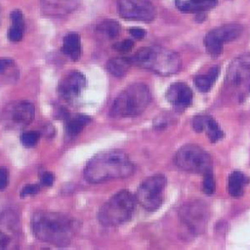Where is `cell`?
<instances>
[{"instance_id":"6da1fadb","label":"cell","mask_w":250,"mask_h":250,"mask_svg":"<svg viewBox=\"0 0 250 250\" xmlns=\"http://www.w3.org/2000/svg\"><path fill=\"white\" fill-rule=\"evenodd\" d=\"M80 228L79 222L68 214L54 211H38L31 219V229L39 240L63 246L68 244Z\"/></svg>"},{"instance_id":"7a4b0ae2","label":"cell","mask_w":250,"mask_h":250,"mask_svg":"<svg viewBox=\"0 0 250 250\" xmlns=\"http://www.w3.org/2000/svg\"><path fill=\"white\" fill-rule=\"evenodd\" d=\"M129 156L120 150H107L94 155L84 168V178L92 184L125 179L134 173Z\"/></svg>"},{"instance_id":"3957f363","label":"cell","mask_w":250,"mask_h":250,"mask_svg":"<svg viewBox=\"0 0 250 250\" xmlns=\"http://www.w3.org/2000/svg\"><path fill=\"white\" fill-rule=\"evenodd\" d=\"M130 59L132 63L162 76L178 72L182 65L177 53L160 46L145 47Z\"/></svg>"},{"instance_id":"277c9868","label":"cell","mask_w":250,"mask_h":250,"mask_svg":"<svg viewBox=\"0 0 250 250\" xmlns=\"http://www.w3.org/2000/svg\"><path fill=\"white\" fill-rule=\"evenodd\" d=\"M151 101L148 87L144 83L127 86L114 100L109 114L112 117H133L140 115Z\"/></svg>"},{"instance_id":"5b68a950","label":"cell","mask_w":250,"mask_h":250,"mask_svg":"<svg viewBox=\"0 0 250 250\" xmlns=\"http://www.w3.org/2000/svg\"><path fill=\"white\" fill-rule=\"evenodd\" d=\"M134 209V196L130 191L123 189L102 205L98 212V220L104 227H116L129 221Z\"/></svg>"},{"instance_id":"8992f818","label":"cell","mask_w":250,"mask_h":250,"mask_svg":"<svg viewBox=\"0 0 250 250\" xmlns=\"http://www.w3.org/2000/svg\"><path fill=\"white\" fill-rule=\"evenodd\" d=\"M225 87L238 101H243L250 94V53L240 55L230 62Z\"/></svg>"},{"instance_id":"52a82bcc","label":"cell","mask_w":250,"mask_h":250,"mask_svg":"<svg viewBox=\"0 0 250 250\" xmlns=\"http://www.w3.org/2000/svg\"><path fill=\"white\" fill-rule=\"evenodd\" d=\"M175 164L189 173L205 174L212 171L211 155L197 145L188 144L179 148L175 155Z\"/></svg>"},{"instance_id":"ba28073f","label":"cell","mask_w":250,"mask_h":250,"mask_svg":"<svg viewBox=\"0 0 250 250\" xmlns=\"http://www.w3.org/2000/svg\"><path fill=\"white\" fill-rule=\"evenodd\" d=\"M210 217V210L202 200H192L185 203L179 210L181 226L191 235L201 234Z\"/></svg>"},{"instance_id":"9c48e42d","label":"cell","mask_w":250,"mask_h":250,"mask_svg":"<svg viewBox=\"0 0 250 250\" xmlns=\"http://www.w3.org/2000/svg\"><path fill=\"white\" fill-rule=\"evenodd\" d=\"M166 185V177L162 174H155L146 178L137 190L138 202L147 211L157 210L163 202Z\"/></svg>"},{"instance_id":"30bf717a","label":"cell","mask_w":250,"mask_h":250,"mask_svg":"<svg viewBox=\"0 0 250 250\" xmlns=\"http://www.w3.org/2000/svg\"><path fill=\"white\" fill-rule=\"evenodd\" d=\"M241 33L242 27L237 23H226L210 30L204 39L207 53L212 57H219L225 43L235 40Z\"/></svg>"},{"instance_id":"8fae6325","label":"cell","mask_w":250,"mask_h":250,"mask_svg":"<svg viewBox=\"0 0 250 250\" xmlns=\"http://www.w3.org/2000/svg\"><path fill=\"white\" fill-rule=\"evenodd\" d=\"M119 15L129 21H150L156 16V10L150 0H118Z\"/></svg>"},{"instance_id":"7c38bea8","label":"cell","mask_w":250,"mask_h":250,"mask_svg":"<svg viewBox=\"0 0 250 250\" xmlns=\"http://www.w3.org/2000/svg\"><path fill=\"white\" fill-rule=\"evenodd\" d=\"M35 109L31 103L20 101L7 104L2 118L5 124L11 128H22L32 121Z\"/></svg>"},{"instance_id":"4fadbf2b","label":"cell","mask_w":250,"mask_h":250,"mask_svg":"<svg viewBox=\"0 0 250 250\" xmlns=\"http://www.w3.org/2000/svg\"><path fill=\"white\" fill-rule=\"evenodd\" d=\"M86 86L85 76L77 71L68 72L59 83L58 92L62 98L66 101H71L78 97Z\"/></svg>"},{"instance_id":"5bb4252c","label":"cell","mask_w":250,"mask_h":250,"mask_svg":"<svg viewBox=\"0 0 250 250\" xmlns=\"http://www.w3.org/2000/svg\"><path fill=\"white\" fill-rule=\"evenodd\" d=\"M192 97L191 89L183 82L173 83L166 91L167 101L180 109L189 106L192 102Z\"/></svg>"},{"instance_id":"9a60e30c","label":"cell","mask_w":250,"mask_h":250,"mask_svg":"<svg viewBox=\"0 0 250 250\" xmlns=\"http://www.w3.org/2000/svg\"><path fill=\"white\" fill-rule=\"evenodd\" d=\"M80 4V0H41V11L48 17L60 18L72 13Z\"/></svg>"},{"instance_id":"2e32d148","label":"cell","mask_w":250,"mask_h":250,"mask_svg":"<svg viewBox=\"0 0 250 250\" xmlns=\"http://www.w3.org/2000/svg\"><path fill=\"white\" fill-rule=\"evenodd\" d=\"M192 127L196 132L205 131L208 139L212 143L220 141L224 137V132L222 131L221 127L212 116H195L192 120Z\"/></svg>"},{"instance_id":"e0dca14e","label":"cell","mask_w":250,"mask_h":250,"mask_svg":"<svg viewBox=\"0 0 250 250\" xmlns=\"http://www.w3.org/2000/svg\"><path fill=\"white\" fill-rule=\"evenodd\" d=\"M17 218L13 214H3L0 217V249L8 248L18 235Z\"/></svg>"},{"instance_id":"ac0fdd59","label":"cell","mask_w":250,"mask_h":250,"mask_svg":"<svg viewBox=\"0 0 250 250\" xmlns=\"http://www.w3.org/2000/svg\"><path fill=\"white\" fill-rule=\"evenodd\" d=\"M176 7L186 13H199L212 9L217 0H175Z\"/></svg>"},{"instance_id":"d6986e66","label":"cell","mask_w":250,"mask_h":250,"mask_svg":"<svg viewBox=\"0 0 250 250\" xmlns=\"http://www.w3.org/2000/svg\"><path fill=\"white\" fill-rule=\"evenodd\" d=\"M249 183V178L240 171H233L228 179V190L233 197H239L243 194L245 186Z\"/></svg>"},{"instance_id":"ffe728a7","label":"cell","mask_w":250,"mask_h":250,"mask_svg":"<svg viewBox=\"0 0 250 250\" xmlns=\"http://www.w3.org/2000/svg\"><path fill=\"white\" fill-rule=\"evenodd\" d=\"M62 53L72 61H77L81 56V40L76 33H68L62 42Z\"/></svg>"},{"instance_id":"44dd1931","label":"cell","mask_w":250,"mask_h":250,"mask_svg":"<svg viewBox=\"0 0 250 250\" xmlns=\"http://www.w3.org/2000/svg\"><path fill=\"white\" fill-rule=\"evenodd\" d=\"M132 64L131 59L127 57H115L106 62L107 71L115 77H123Z\"/></svg>"},{"instance_id":"7402d4cb","label":"cell","mask_w":250,"mask_h":250,"mask_svg":"<svg viewBox=\"0 0 250 250\" xmlns=\"http://www.w3.org/2000/svg\"><path fill=\"white\" fill-rule=\"evenodd\" d=\"M218 74H219V67L213 66L209 69L207 73L195 76L193 79V84L200 92L206 93L212 88L213 84L215 83L218 77Z\"/></svg>"},{"instance_id":"603a6c76","label":"cell","mask_w":250,"mask_h":250,"mask_svg":"<svg viewBox=\"0 0 250 250\" xmlns=\"http://www.w3.org/2000/svg\"><path fill=\"white\" fill-rule=\"evenodd\" d=\"M121 27L118 21L114 20H105L100 22L97 26V31L103 37L107 39H114L120 33Z\"/></svg>"},{"instance_id":"cb8c5ba5","label":"cell","mask_w":250,"mask_h":250,"mask_svg":"<svg viewBox=\"0 0 250 250\" xmlns=\"http://www.w3.org/2000/svg\"><path fill=\"white\" fill-rule=\"evenodd\" d=\"M90 117L82 114H78L75 117L71 118L66 124V132L69 136H77L83 128L89 123Z\"/></svg>"},{"instance_id":"d4e9b609","label":"cell","mask_w":250,"mask_h":250,"mask_svg":"<svg viewBox=\"0 0 250 250\" xmlns=\"http://www.w3.org/2000/svg\"><path fill=\"white\" fill-rule=\"evenodd\" d=\"M12 25L8 30V38L12 42H18L22 39L24 31V21H11Z\"/></svg>"},{"instance_id":"484cf974","label":"cell","mask_w":250,"mask_h":250,"mask_svg":"<svg viewBox=\"0 0 250 250\" xmlns=\"http://www.w3.org/2000/svg\"><path fill=\"white\" fill-rule=\"evenodd\" d=\"M203 176V180L201 183V188L202 191L206 194H213L216 188V184H215V179H214V175L213 172H207L205 174L202 175Z\"/></svg>"},{"instance_id":"4316f807","label":"cell","mask_w":250,"mask_h":250,"mask_svg":"<svg viewBox=\"0 0 250 250\" xmlns=\"http://www.w3.org/2000/svg\"><path fill=\"white\" fill-rule=\"evenodd\" d=\"M40 139V133L38 131H27L22 133L21 140V143L26 146H35Z\"/></svg>"},{"instance_id":"83f0119b","label":"cell","mask_w":250,"mask_h":250,"mask_svg":"<svg viewBox=\"0 0 250 250\" xmlns=\"http://www.w3.org/2000/svg\"><path fill=\"white\" fill-rule=\"evenodd\" d=\"M133 47H134L133 40L128 39V38H126L122 41H118L113 45L114 50H116L118 53H122V54L130 52L133 49Z\"/></svg>"},{"instance_id":"f1b7e54d","label":"cell","mask_w":250,"mask_h":250,"mask_svg":"<svg viewBox=\"0 0 250 250\" xmlns=\"http://www.w3.org/2000/svg\"><path fill=\"white\" fill-rule=\"evenodd\" d=\"M39 190H40V187L38 185H27L21 189V195L22 197L27 195H35L39 192Z\"/></svg>"},{"instance_id":"f546056e","label":"cell","mask_w":250,"mask_h":250,"mask_svg":"<svg viewBox=\"0 0 250 250\" xmlns=\"http://www.w3.org/2000/svg\"><path fill=\"white\" fill-rule=\"evenodd\" d=\"M9 182V173L6 167H0V190L7 188Z\"/></svg>"},{"instance_id":"4dcf8cb0","label":"cell","mask_w":250,"mask_h":250,"mask_svg":"<svg viewBox=\"0 0 250 250\" xmlns=\"http://www.w3.org/2000/svg\"><path fill=\"white\" fill-rule=\"evenodd\" d=\"M54 175L50 172H46V173H43L41 175V178H40V182H41V185L44 186V187H50L53 185L54 183Z\"/></svg>"},{"instance_id":"1f68e13d","label":"cell","mask_w":250,"mask_h":250,"mask_svg":"<svg viewBox=\"0 0 250 250\" xmlns=\"http://www.w3.org/2000/svg\"><path fill=\"white\" fill-rule=\"evenodd\" d=\"M129 32H130V34H131L134 38L139 39V40L143 39V38L146 36V30L143 29V28H141V27H131V28L129 29Z\"/></svg>"},{"instance_id":"d6a6232c","label":"cell","mask_w":250,"mask_h":250,"mask_svg":"<svg viewBox=\"0 0 250 250\" xmlns=\"http://www.w3.org/2000/svg\"><path fill=\"white\" fill-rule=\"evenodd\" d=\"M13 64V61L11 59L7 58H0V72H3L6 70L9 66Z\"/></svg>"}]
</instances>
